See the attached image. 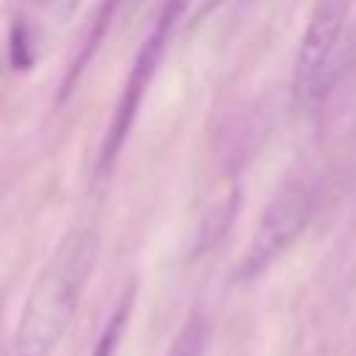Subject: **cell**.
<instances>
[{"mask_svg":"<svg viewBox=\"0 0 356 356\" xmlns=\"http://www.w3.org/2000/svg\"><path fill=\"white\" fill-rule=\"evenodd\" d=\"M312 220V192L303 184H284L264 209L253 239L239 261V278H256L275 264L306 231Z\"/></svg>","mask_w":356,"mask_h":356,"instance_id":"obj_3","label":"cell"},{"mask_svg":"<svg viewBox=\"0 0 356 356\" xmlns=\"http://www.w3.org/2000/svg\"><path fill=\"white\" fill-rule=\"evenodd\" d=\"M222 0H167L164 11L159 19H164L170 28L184 22V25H197L200 19H206Z\"/></svg>","mask_w":356,"mask_h":356,"instance_id":"obj_7","label":"cell"},{"mask_svg":"<svg viewBox=\"0 0 356 356\" xmlns=\"http://www.w3.org/2000/svg\"><path fill=\"white\" fill-rule=\"evenodd\" d=\"M348 19V0H317L306 22L295 72H292V97L298 108L317 111L325 106V97L337 81V50Z\"/></svg>","mask_w":356,"mask_h":356,"instance_id":"obj_2","label":"cell"},{"mask_svg":"<svg viewBox=\"0 0 356 356\" xmlns=\"http://www.w3.org/2000/svg\"><path fill=\"white\" fill-rule=\"evenodd\" d=\"M8 56L14 70H28L33 64V47H31V31L25 22H14L11 39H8Z\"/></svg>","mask_w":356,"mask_h":356,"instance_id":"obj_8","label":"cell"},{"mask_svg":"<svg viewBox=\"0 0 356 356\" xmlns=\"http://www.w3.org/2000/svg\"><path fill=\"white\" fill-rule=\"evenodd\" d=\"M81 0H44V11L53 22H64L78 11Z\"/></svg>","mask_w":356,"mask_h":356,"instance_id":"obj_9","label":"cell"},{"mask_svg":"<svg viewBox=\"0 0 356 356\" xmlns=\"http://www.w3.org/2000/svg\"><path fill=\"white\" fill-rule=\"evenodd\" d=\"M97 264V234L72 228L39 270L14 331L11 356H50L67 334Z\"/></svg>","mask_w":356,"mask_h":356,"instance_id":"obj_1","label":"cell"},{"mask_svg":"<svg viewBox=\"0 0 356 356\" xmlns=\"http://www.w3.org/2000/svg\"><path fill=\"white\" fill-rule=\"evenodd\" d=\"M131 306H134V292H128L120 300V306L111 312V317L106 320V325H103V331H100V337H97V342L92 348V356H117L120 339H122L128 317H131Z\"/></svg>","mask_w":356,"mask_h":356,"instance_id":"obj_6","label":"cell"},{"mask_svg":"<svg viewBox=\"0 0 356 356\" xmlns=\"http://www.w3.org/2000/svg\"><path fill=\"white\" fill-rule=\"evenodd\" d=\"M206 342H209L206 317L200 312H195L178 328V334L172 337V342H170L164 356H206Z\"/></svg>","mask_w":356,"mask_h":356,"instance_id":"obj_5","label":"cell"},{"mask_svg":"<svg viewBox=\"0 0 356 356\" xmlns=\"http://www.w3.org/2000/svg\"><path fill=\"white\" fill-rule=\"evenodd\" d=\"M167 33H170V28H167L164 22H159L156 31L150 33V39L142 44L136 61H134L131 78H128V83H125V92H122V97H120V106H117V114H114V120H111L108 136H106V142H103V156H100L103 167H106L108 161H114V156L120 153V147H122V142H125V136H128V131H131V125H134L139 100H142L145 86H147V81H150V75H153V70H156L159 50H161V44H164Z\"/></svg>","mask_w":356,"mask_h":356,"instance_id":"obj_4","label":"cell"}]
</instances>
